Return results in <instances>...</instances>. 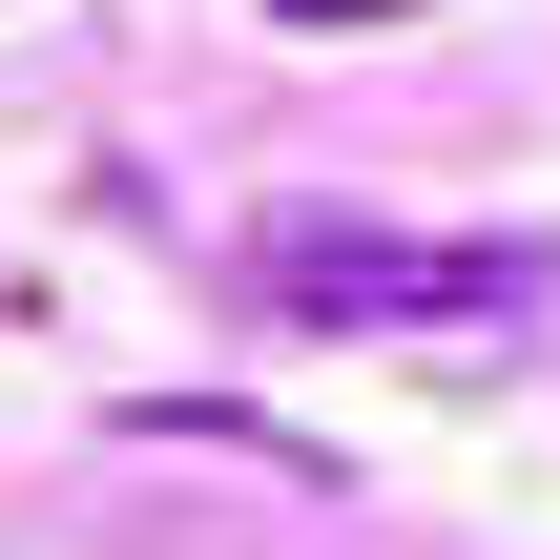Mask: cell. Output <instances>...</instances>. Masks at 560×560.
<instances>
[{"instance_id": "6da1fadb", "label": "cell", "mask_w": 560, "mask_h": 560, "mask_svg": "<svg viewBox=\"0 0 560 560\" xmlns=\"http://www.w3.org/2000/svg\"><path fill=\"white\" fill-rule=\"evenodd\" d=\"M249 291L270 312H312V332H499V312H540V249L520 229H374V208H270L249 229Z\"/></svg>"}, {"instance_id": "7a4b0ae2", "label": "cell", "mask_w": 560, "mask_h": 560, "mask_svg": "<svg viewBox=\"0 0 560 560\" xmlns=\"http://www.w3.org/2000/svg\"><path fill=\"white\" fill-rule=\"evenodd\" d=\"M270 21H312V42H353V21H416V0H270Z\"/></svg>"}]
</instances>
